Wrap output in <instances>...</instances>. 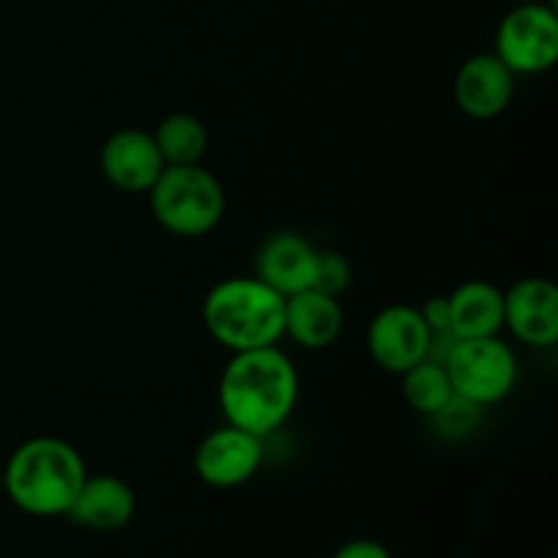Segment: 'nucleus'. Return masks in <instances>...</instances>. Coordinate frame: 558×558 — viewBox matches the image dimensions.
Listing matches in <instances>:
<instances>
[{"mask_svg": "<svg viewBox=\"0 0 558 558\" xmlns=\"http://www.w3.org/2000/svg\"><path fill=\"white\" fill-rule=\"evenodd\" d=\"M283 303L287 298L256 276L223 278L202 303L205 330L227 352L278 347L283 338Z\"/></svg>", "mask_w": 558, "mask_h": 558, "instance_id": "3", "label": "nucleus"}, {"mask_svg": "<svg viewBox=\"0 0 558 558\" xmlns=\"http://www.w3.org/2000/svg\"><path fill=\"white\" fill-rule=\"evenodd\" d=\"M300 374L278 347L234 352L218 381V407L234 428L267 439L294 414Z\"/></svg>", "mask_w": 558, "mask_h": 558, "instance_id": "1", "label": "nucleus"}, {"mask_svg": "<svg viewBox=\"0 0 558 558\" xmlns=\"http://www.w3.org/2000/svg\"><path fill=\"white\" fill-rule=\"evenodd\" d=\"M518 3H548V0H518Z\"/></svg>", "mask_w": 558, "mask_h": 558, "instance_id": "22", "label": "nucleus"}, {"mask_svg": "<svg viewBox=\"0 0 558 558\" xmlns=\"http://www.w3.org/2000/svg\"><path fill=\"white\" fill-rule=\"evenodd\" d=\"M447 303L456 338H490L505 330V292L496 283L472 278L452 289Z\"/></svg>", "mask_w": 558, "mask_h": 558, "instance_id": "15", "label": "nucleus"}, {"mask_svg": "<svg viewBox=\"0 0 558 558\" xmlns=\"http://www.w3.org/2000/svg\"><path fill=\"white\" fill-rule=\"evenodd\" d=\"M452 392L474 407H496L518 385V357L499 336L456 338L445 357Z\"/></svg>", "mask_w": 558, "mask_h": 558, "instance_id": "5", "label": "nucleus"}, {"mask_svg": "<svg viewBox=\"0 0 558 558\" xmlns=\"http://www.w3.org/2000/svg\"><path fill=\"white\" fill-rule=\"evenodd\" d=\"M420 314H423L425 325H428V330L434 332V336H439V332H450V303H447V298L436 294V298H430L428 303L420 308Z\"/></svg>", "mask_w": 558, "mask_h": 558, "instance_id": "20", "label": "nucleus"}, {"mask_svg": "<svg viewBox=\"0 0 558 558\" xmlns=\"http://www.w3.org/2000/svg\"><path fill=\"white\" fill-rule=\"evenodd\" d=\"M153 140H156V147L167 167L202 163V158L207 156V147H210L207 125L189 112L167 114L153 131Z\"/></svg>", "mask_w": 558, "mask_h": 558, "instance_id": "16", "label": "nucleus"}, {"mask_svg": "<svg viewBox=\"0 0 558 558\" xmlns=\"http://www.w3.org/2000/svg\"><path fill=\"white\" fill-rule=\"evenodd\" d=\"M401 379L407 403L417 414H425V417H434V414L452 398V385L450 376H447L445 363H436V360H420L417 365L403 371Z\"/></svg>", "mask_w": 558, "mask_h": 558, "instance_id": "17", "label": "nucleus"}, {"mask_svg": "<svg viewBox=\"0 0 558 558\" xmlns=\"http://www.w3.org/2000/svg\"><path fill=\"white\" fill-rule=\"evenodd\" d=\"M147 196L158 227L178 238H205L227 210L221 180L202 163L167 167Z\"/></svg>", "mask_w": 558, "mask_h": 558, "instance_id": "4", "label": "nucleus"}, {"mask_svg": "<svg viewBox=\"0 0 558 558\" xmlns=\"http://www.w3.org/2000/svg\"><path fill=\"white\" fill-rule=\"evenodd\" d=\"M262 461H265V439L229 423L210 430L194 452L196 477L218 490L240 488L254 480Z\"/></svg>", "mask_w": 558, "mask_h": 558, "instance_id": "7", "label": "nucleus"}, {"mask_svg": "<svg viewBox=\"0 0 558 558\" xmlns=\"http://www.w3.org/2000/svg\"><path fill=\"white\" fill-rule=\"evenodd\" d=\"M496 58L515 76L545 74L558 63V14L550 3H518L496 27Z\"/></svg>", "mask_w": 558, "mask_h": 558, "instance_id": "6", "label": "nucleus"}, {"mask_svg": "<svg viewBox=\"0 0 558 558\" xmlns=\"http://www.w3.org/2000/svg\"><path fill=\"white\" fill-rule=\"evenodd\" d=\"M480 414H483V409L474 407L472 401H466V398L452 392L450 401H447L430 420H434L436 428L445 436H466L480 425Z\"/></svg>", "mask_w": 558, "mask_h": 558, "instance_id": "19", "label": "nucleus"}, {"mask_svg": "<svg viewBox=\"0 0 558 558\" xmlns=\"http://www.w3.org/2000/svg\"><path fill=\"white\" fill-rule=\"evenodd\" d=\"M456 104L474 120H494L515 96V74L494 52H480L463 60L456 74Z\"/></svg>", "mask_w": 558, "mask_h": 558, "instance_id": "11", "label": "nucleus"}, {"mask_svg": "<svg viewBox=\"0 0 558 558\" xmlns=\"http://www.w3.org/2000/svg\"><path fill=\"white\" fill-rule=\"evenodd\" d=\"M352 262H349L341 251H316V270L311 289L330 294V298H341V294L352 287Z\"/></svg>", "mask_w": 558, "mask_h": 558, "instance_id": "18", "label": "nucleus"}, {"mask_svg": "<svg viewBox=\"0 0 558 558\" xmlns=\"http://www.w3.org/2000/svg\"><path fill=\"white\" fill-rule=\"evenodd\" d=\"M341 298H330L316 289H303L283 303V338H292L298 347L327 349L341 338L343 332Z\"/></svg>", "mask_w": 558, "mask_h": 558, "instance_id": "13", "label": "nucleus"}, {"mask_svg": "<svg viewBox=\"0 0 558 558\" xmlns=\"http://www.w3.org/2000/svg\"><path fill=\"white\" fill-rule=\"evenodd\" d=\"M505 327L532 349L558 343V289L548 278H521L505 292Z\"/></svg>", "mask_w": 558, "mask_h": 558, "instance_id": "10", "label": "nucleus"}, {"mask_svg": "<svg viewBox=\"0 0 558 558\" xmlns=\"http://www.w3.org/2000/svg\"><path fill=\"white\" fill-rule=\"evenodd\" d=\"M134 512L136 496L129 483L114 474H87L65 518L93 532H118L129 526Z\"/></svg>", "mask_w": 558, "mask_h": 558, "instance_id": "14", "label": "nucleus"}, {"mask_svg": "<svg viewBox=\"0 0 558 558\" xmlns=\"http://www.w3.org/2000/svg\"><path fill=\"white\" fill-rule=\"evenodd\" d=\"M316 245L300 232H272L254 256V276L283 298L311 289L316 270Z\"/></svg>", "mask_w": 558, "mask_h": 558, "instance_id": "12", "label": "nucleus"}, {"mask_svg": "<svg viewBox=\"0 0 558 558\" xmlns=\"http://www.w3.org/2000/svg\"><path fill=\"white\" fill-rule=\"evenodd\" d=\"M98 163L107 183L125 194H147L167 169L153 134L142 129H120L107 136Z\"/></svg>", "mask_w": 558, "mask_h": 558, "instance_id": "9", "label": "nucleus"}, {"mask_svg": "<svg viewBox=\"0 0 558 558\" xmlns=\"http://www.w3.org/2000/svg\"><path fill=\"white\" fill-rule=\"evenodd\" d=\"M330 558H392V554L376 539H352V543L341 545Z\"/></svg>", "mask_w": 558, "mask_h": 558, "instance_id": "21", "label": "nucleus"}, {"mask_svg": "<svg viewBox=\"0 0 558 558\" xmlns=\"http://www.w3.org/2000/svg\"><path fill=\"white\" fill-rule=\"evenodd\" d=\"M434 332L414 305H387L368 325V354L381 371L398 374L428 357Z\"/></svg>", "mask_w": 558, "mask_h": 558, "instance_id": "8", "label": "nucleus"}, {"mask_svg": "<svg viewBox=\"0 0 558 558\" xmlns=\"http://www.w3.org/2000/svg\"><path fill=\"white\" fill-rule=\"evenodd\" d=\"M87 477L82 452L58 436H33L9 456L3 469L5 496L33 518L69 515Z\"/></svg>", "mask_w": 558, "mask_h": 558, "instance_id": "2", "label": "nucleus"}]
</instances>
